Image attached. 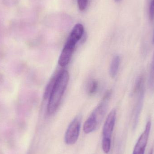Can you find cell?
I'll list each match as a JSON object with an SVG mask.
<instances>
[{"label": "cell", "mask_w": 154, "mask_h": 154, "mask_svg": "<svg viewBox=\"0 0 154 154\" xmlns=\"http://www.w3.org/2000/svg\"><path fill=\"white\" fill-rule=\"evenodd\" d=\"M69 78V74L66 70L61 71L57 75L49 97L47 111L49 115L54 114L58 108L66 89Z\"/></svg>", "instance_id": "1"}, {"label": "cell", "mask_w": 154, "mask_h": 154, "mask_svg": "<svg viewBox=\"0 0 154 154\" xmlns=\"http://www.w3.org/2000/svg\"><path fill=\"white\" fill-rule=\"evenodd\" d=\"M134 94L135 97V103L133 112V124L135 127L138 123L139 116L143 105L144 98V78L143 76L139 77L135 85Z\"/></svg>", "instance_id": "2"}, {"label": "cell", "mask_w": 154, "mask_h": 154, "mask_svg": "<svg viewBox=\"0 0 154 154\" xmlns=\"http://www.w3.org/2000/svg\"><path fill=\"white\" fill-rule=\"evenodd\" d=\"M111 96V91H108L103 97L97 106L94 109L90 116L94 120L98 126L102 122L107 109L109 101Z\"/></svg>", "instance_id": "3"}, {"label": "cell", "mask_w": 154, "mask_h": 154, "mask_svg": "<svg viewBox=\"0 0 154 154\" xmlns=\"http://www.w3.org/2000/svg\"><path fill=\"white\" fill-rule=\"evenodd\" d=\"M80 128V117H77L71 122L66 131L65 141L66 144L71 145L76 143L79 136Z\"/></svg>", "instance_id": "4"}, {"label": "cell", "mask_w": 154, "mask_h": 154, "mask_svg": "<svg viewBox=\"0 0 154 154\" xmlns=\"http://www.w3.org/2000/svg\"><path fill=\"white\" fill-rule=\"evenodd\" d=\"M77 43L73 40L68 38L59 58L58 64L60 66H66L69 63Z\"/></svg>", "instance_id": "5"}, {"label": "cell", "mask_w": 154, "mask_h": 154, "mask_svg": "<svg viewBox=\"0 0 154 154\" xmlns=\"http://www.w3.org/2000/svg\"><path fill=\"white\" fill-rule=\"evenodd\" d=\"M151 125L152 123L151 120H148L146 123L144 131L139 137L135 146L133 154H144L150 135Z\"/></svg>", "instance_id": "6"}, {"label": "cell", "mask_w": 154, "mask_h": 154, "mask_svg": "<svg viewBox=\"0 0 154 154\" xmlns=\"http://www.w3.org/2000/svg\"><path fill=\"white\" fill-rule=\"evenodd\" d=\"M116 118V111L114 109L109 113L103 126L102 130L103 137L110 138L114 130Z\"/></svg>", "instance_id": "7"}, {"label": "cell", "mask_w": 154, "mask_h": 154, "mask_svg": "<svg viewBox=\"0 0 154 154\" xmlns=\"http://www.w3.org/2000/svg\"><path fill=\"white\" fill-rule=\"evenodd\" d=\"M84 31L83 25L81 23H78L73 28L68 38L78 42L82 38Z\"/></svg>", "instance_id": "8"}, {"label": "cell", "mask_w": 154, "mask_h": 154, "mask_svg": "<svg viewBox=\"0 0 154 154\" xmlns=\"http://www.w3.org/2000/svg\"><path fill=\"white\" fill-rule=\"evenodd\" d=\"M120 62V57L118 55L115 56L112 59L109 69V73L112 78H115L118 72Z\"/></svg>", "instance_id": "9"}, {"label": "cell", "mask_w": 154, "mask_h": 154, "mask_svg": "<svg viewBox=\"0 0 154 154\" xmlns=\"http://www.w3.org/2000/svg\"><path fill=\"white\" fill-rule=\"evenodd\" d=\"M149 88L152 93L154 92V54L151 64L149 78Z\"/></svg>", "instance_id": "10"}, {"label": "cell", "mask_w": 154, "mask_h": 154, "mask_svg": "<svg viewBox=\"0 0 154 154\" xmlns=\"http://www.w3.org/2000/svg\"><path fill=\"white\" fill-rule=\"evenodd\" d=\"M98 88V83L96 80H92L89 83L87 88V91L88 94L90 95H93L95 94Z\"/></svg>", "instance_id": "11"}, {"label": "cell", "mask_w": 154, "mask_h": 154, "mask_svg": "<svg viewBox=\"0 0 154 154\" xmlns=\"http://www.w3.org/2000/svg\"><path fill=\"white\" fill-rule=\"evenodd\" d=\"M111 147V139L110 138L103 137L102 140V148L105 153L109 152Z\"/></svg>", "instance_id": "12"}, {"label": "cell", "mask_w": 154, "mask_h": 154, "mask_svg": "<svg viewBox=\"0 0 154 154\" xmlns=\"http://www.w3.org/2000/svg\"><path fill=\"white\" fill-rule=\"evenodd\" d=\"M78 6L81 11H84L87 8L88 0H77Z\"/></svg>", "instance_id": "13"}, {"label": "cell", "mask_w": 154, "mask_h": 154, "mask_svg": "<svg viewBox=\"0 0 154 154\" xmlns=\"http://www.w3.org/2000/svg\"><path fill=\"white\" fill-rule=\"evenodd\" d=\"M149 19L152 21L154 20V0H152L149 9Z\"/></svg>", "instance_id": "14"}, {"label": "cell", "mask_w": 154, "mask_h": 154, "mask_svg": "<svg viewBox=\"0 0 154 154\" xmlns=\"http://www.w3.org/2000/svg\"><path fill=\"white\" fill-rule=\"evenodd\" d=\"M153 148H152V149H151V151H150V152L149 154H153Z\"/></svg>", "instance_id": "15"}, {"label": "cell", "mask_w": 154, "mask_h": 154, "mask_svg": "<svg viewBox=\"0 0 154 154\" xmlns=\"http://www.w3.org/2000/svg\"><path fill=\"white\" fill-rule=\"evenodd\" d=\"M152 42L153 43H154V29L153 30V32Z\"/></svg>", "instance_id": "16"}, {"label": "cell", "mask_w": 154, "mask_h": 154, "mask_svg": "<svg viewBox=\"0 0 154 154\" xmlns=\"http://www.w3.org/2000/svg\"><path fill=\"white\" fill-rule=\"evenodd\" d=\"M115 1H116V2H120V1H122V0H115Z\"/></svg>", "instance_id": "17"}]
</instances>
